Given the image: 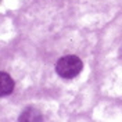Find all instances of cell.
Instances as JSON below:
<instances>
[{"label": "cell", "mask_w": 122, "mask_h": 122, "mask_svg": "<svg viewBox=\"0 0 122 122\" xmlns=\"http://www.w3.org/2000/svg\"><path fill=\"white\" fill-rule=\"evenodd\" d=\"M82 68H83V62L76 56L61 57L60 60L57 61V65H56L57 74L61 78H64V79H72V78H75L82 71Z\"/></svg>", "instance_id": "1"}, {"label": "cell", "mask_w": 122, "mask_h": 122, "mask_svg": "<svg viewBox=\"0 0 122 122\" xmlns=\"http://www.w3.org/2000/svg\"><path fill=\"white\" fill-rule=\"evenodd\" d=\"M14 89V81L11 79V76L6 74V72H1L0 74V94L4 97L8 96Z\"/></svg>", "instance_id": "2"}, {"label": "cell", "mask_w": 122, "mask_h": 122, "mask_svg": "<svg viewBox=\"0 0 122 122\" xmlns=\"http://www.w3.org/2000/svg\"><path fill=\"white\" fill-rule=\"evenodd\" d=\"M42 119V115L39 114V111L33 110V108H28L22 112V115L20 117V121H40Z\"/></svg>", "instance_id": "3"}]
</instances>
